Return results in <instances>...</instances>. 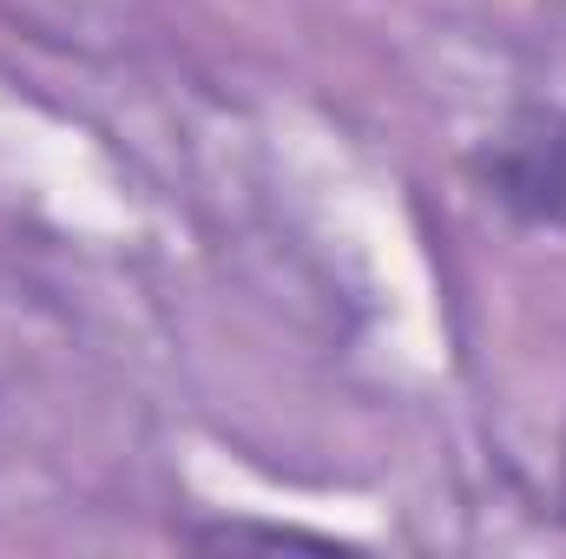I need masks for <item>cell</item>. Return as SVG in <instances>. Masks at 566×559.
I'll list each match as a JSON object with an SVG mask.
<instances>
[{"mask_svg":"<svg viewBox=\"0 0 566 559\" xmlns=\"http://www.w3.org/2000/svg\"><path fill=\"white\" fill-rule=\"evenodd\" d=\"M560 500H566V454H560Z\"/></svg>","mask_w":566,"mask_h":559,"instance_id":"cell-3","label":"cell"},{"mask_svg":"<svg viewBox=\"0 0 566 559\" xmlns=\"http://www.w3.org/2000/svg\"><path fill=\"white\" fill-rule=\"evenodd\" d=\"M198 540H205V547H310V553H329V540L290 534V527H205Z\"/></svg>","mask_w":566,"mask_h":559,"instance_id":"cell-2","label":"cell"},{"mask_svg":"<svg viewBox=\"0 0 566 559\" xmlns=\"http://www.w3.org/2000/svg\"><path fill=\"white\" fill-rule=\"evenodd\" d=\"M474 178L521 224L566 231V113L534 106V113L507 119L494 139L474 151Z\"/></svg>","mask_w":566,"mask_h":559,"instance_id":"cell-1","label":"cell"}]
</instances>
